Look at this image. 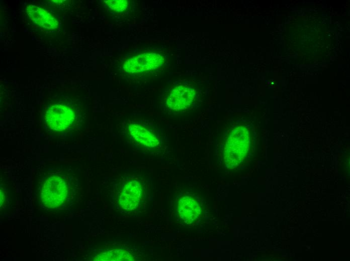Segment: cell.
Wrapping results in <instances>:
<instances>
[{
  "label": "cell",
  "instance_id": "obj_1",
  "mask_svg": "<svg viewBox=\"0 0 350 261\" xmlns=\"http://www.w3.org/2000/svg\"><path fill=\"white\" fill-rule=\"evenodd\" d=\"M249 146L248 129L244 126L235 128L228 138L224 150L225 164L229 167H234L245 157Z\"/></svg>",
  "mask_w": 350,
  "mask_h": 261
},
{
  "label": "cell",
  "instance_id": "obj_2",
  "mask_svg": "<svg viewBox=\"0 0 350 261\" xmlns=\"http://www.w3.org/2000/svg\"><path fill=\"white\" fill-rule=\"evenodd\" d=\"M67 188L63 180L59 177L49 178L42 187L41 200L49 208L60 206L65 199Z\"/></svg>",
  "mask_w": 350,
  "mask_h": 261
},
{
  "label": "cell",
  "instance_id": "obj_3",
  "mask_svg": "<svg viewBox=\"0 0 350 261\" xmlns=\"http://www.w3.org/2000/svg\"><path fill=\"white\" fill-rule=\"evenodd\" d=\"M164 59L155 53H144L127 60L123 69L128 73H139L158 68L162 65Z\"/></svg>",
  "mask_w": 350,
  "mask_h": 261
},
{
  "label": "cell",
  "instance_id": "obj_4",
  "mask_svg": "<svg viewBox=\"0 0 350 261\" xmlns=\"http://www.w3.org/2000/svg\"><path fill=\"white\" fill-rule=\"evenodd\" d=\"M195 95V90L189 87L179 86L170 93L166 101L167 106L175 111L189 107L193 103Z\"/></svg>",
  "mask_w": 350,
  "mask_h": 261
},
{
  "label": "cell",
  "instance_id": "obj_5",
  "mask_svg": "<svg viewBox=\"0 0 350 261\" xmlns=\"http://www.w3.org/2000/svg\"><path fill=\"white\" fill-rule=\"evenodd\" d=\"M26 11L31 21L39 26L48 30H54L57 27V20L45 10L30 5L27 7Z\"/></svg>",
  "mask_w": 350,
  "mask_h": 261
},
{
  "label": "cell",
  "instance_id": "obj_6",
  "mask_svg": "<svg viewBox=\"0 0 350 261\" xmlns=\"http://www.w3.org/2000/svg\"><path fill=\"white\" fill-rule=\"evenodd\" d=\"M128 132L132 138L143 146L153 148L159 144L156 136L141 125L131 123L128 126Z\"/></svg>",
  "mask_w": 350,
  "mask_h": 261
},
{
  "label": "cell",
  "instance_id": "obj_7",
  "mask_svg": "<svg viewBox=\"0 0 350 261\" xmlns=\"http://www.w3.org/2000/svg\"><path fill=\"white\" fill-rule=\"evenodd\" d=\"M179 208L181 217L187 222L194 220L199 214V206L192 198H184L179 203Z\"/></svg>",
  "mask_w": 350,
  "mask_h": 261
},
{
  "label": "cell",
  "instance_id": "obj_8",
  "mask_svg": "<svg viewBox=\"0 0 350 261\" xmlns=\"http://www.w3.org/2000/svg\"><path fill=\"white\" fill-rule=\"evenodd\" d=\"M106 5L112 11L115 12H122L126 10L128 7L127 1H105Z\"/></svg>",
  "mask_w": 350,
  "mask_h": 261
}]
</instances>
